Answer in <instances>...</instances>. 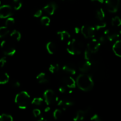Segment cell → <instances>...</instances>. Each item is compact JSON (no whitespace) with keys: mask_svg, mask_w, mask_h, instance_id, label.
I'll list each match as a JSON object with an SVG mask.
<instances>
[{"mask_svg":"<svg viewBox=\"0 0 121 121\" xmlns=\"http://www.w3.org/2000/svg\"><path fill=\"white\" fill-rule=\"evenodd\" d=\"M14 23H15V20H14V18L9 17L7 18V20H6L5 26L8 28H9V27H11L12 26H14Z\"/></svg>","mask_w":121,"mask_h":121,"instance_id":"cell-31","label":"cell"},{"mask_svg":"<svg viewBox=\"0 0 121 121\" xmlns=\"http://www.w3.org/2000/svg\"><path fill=\"white\" fill-rule=\"evenodd\" d=\"M59 69H60L59 65L57 63L51 64V65H50L49 67V70L51 73H53V74L58 73L59 72Z\"/></svg>","mask_w":121,"mask_h":121,"instance_id":"cell-24","label":"cell"},{"mask_svg":"<svg viewBox=\"0 0 121 121\" xmlns=\"http://www.w3.org/2000/svg\"><path fill=\"white\" fill-rule=\"evenodd\" d=\"M95 27L90 26H83L81 28V33L86 39H93L95 36Z\"/></svg>","mask_w":121,"mask_h":121,"instance_id":"cell-6","label":"cell"},{"mask_svg":"<svg viewBox=\"0 0 121 121\" xmlns=\"http://www.w3.org/2000/svg\"><path fill=\"white\" fill-rule=\"evenodd\" d=\"M30 96L26 91H22L16 95L14 101L18 107L21 109H25L29 105Z\"/></svg>","mask_w":121,"mask_h":121,"instance_id":"cell-2","label":"cell"},{"mask_svg":"<svg viewBox=\"0 0 121 121\" xmlns=\"http://www.w3.org/2000/svg\"><path fill=\"white\" fill-rule=\"evenodd\" d=\"M0 4H1V1H0Z\"/></svg>","mask_w":121,"mask_h":121,"instance_id":"cell-48","label":"cell"},{"mask_svg":"<svg viewBox=\"0 0 121 121\" xmlns=\"http://www.w3.org/2000/svg\"><path fill=\"white\" fill-rule=\"evenodd\" d=\"M84 57L85 60H88L90 61L91 57V53L88 50L86 49L84 51Z\"/></svg>","mask_w":121,"mask_h":121,"instance_id":"cell-33","label":"cell"},{"mask_svg":"<svg viewBox=\"0 0 121 121\" xmlns=\"http://www.w3.org/2000/svg\"><path fill=\"white\" fill-rule=\"evenodd\" d=\"M9 33V29L6 26L0 27V38L5 37Z\"/></svg>","mask_w":121,"mask_h":121,"instance_id":"cell-25","label":"cell"},{"mask_svg":"<svg viewBox=\"0 0 121 121\" xmlns=\"http://www.w3.org/2000/svg\"><path fill=\"white\" fill-rule=\"evenodd\" d=\"M38 121H45V118H44L43 117H38Z\"/></svg>","mask_w":121,"mask_h":121,"instance_id":"cell-45","label":"cell"},{"mask_svg":"<svg viewBox=\"0 0 121 121\" xmlns=\"http://www.w3.org/2000/svg\"><path fill=\"white\" fill-rule=\"evenodd\" d=\"M11 86L12 87H14V88H18L20 86V83L19 81H13V82L11 83Z\"/></svg>","mask_w":121,"mask_h":121,"instance_id":"cell-40","label":"cell"},{"mask_svg":"<svg viewBox=\"0 0 121 121\" xmlns=\"http://www.w3.org/2000/svg\"><path fill=\"white\" fill-rule=\"evenodd\" d=\"M112 50L115 55L121 58V40L115 41L113 45Z\"/></svg>","mask_w":121,"mask_h":121,"instance_id":"cell-16","label":"cell"},{"mask_svg":"<svg viewBox=\"0 0 121 121\" xmlns=\"http://www.w3.org/2000/svg\"><path fill=\"white\" fill-rule=\"evenodd\" d=\"M88 111L89 108L85 109L84 110H79L75 114L74 117L73 118V120L74 121H83Z\"/></svg>","mask_w":121,"mask_h":121,"instance_id":"cell-12","label":"cell"},{"mask_svg":"<svg viewBox=\"0 0 121 121\" xmlns=\"http://www.w3.org/2000/svg\"><path fill=\"white\" fill-rule=\"evenodd\" d=\"M43 102V99L40 98V97H38V98H34L32 100V104L33 105H36V106H40L42 105Z\"/></svg>","mask_w":121,"mask_h":121,"instance_id":"cell-30","label":"cell"},{"mask_svg":"<svg viewBox=\"0 0 121 121\" xmlns=\"http://www.w3.org/2000/svg\"><path fill=\"white\" fill-rule=\"evenodd\" d=\"M43 98L47 106H51L58 102V97L56 95L54 91L51 89H47L45 91Z\"/></svg>","mask_w":121,"mask_h":121,"instance_id":"cell-5","label":"cell"},{"mask_svg":"<svg viewBox=\"0 0 121 121\" xmlns=\"http://www.w3.org/2000/svg\"><path fill=\"white\" fill-rule=\"evenodd\" d=\"M23 5V0H13V8L15 10H19L21 8Z\"/></svg>","mask_w":121,"mask_h":121,"instance_id":"cell-27","label":"cell"},{"mask_svg":"<svg viewBox=\"0 0 121 121\" xmlns=\"http://www.w3.org/2000/svg\"><path fill=\"white\" fill-rule=\"evenodd\" d=\"M76 84L79 89L84 92L91 91L94 86V82L91 77L85 73L78 76L76 79Z\"/></svg>","mask_w":121,"mask_h":121,"instance_id":"cell-1","label":"cell"},{"mask_svg":"<svg viewBox=\"0 0 121 121\" xmlns=\"http://www.w3.org/2000/svg\"><path fill=\"white\" fill-rule=\"evenodd\" d=\"M46 48L47 52L50 54H53L56 51V45L53 41H49L46 45Z\"/></svg>","mask_w":121,"mask_h":121,"instance_id":"cell-19","label":"cell"},{"mask_svg":"<svg viewBox=\"0 0 121 121\" xmlns=\"http://www.w3.org/2000/svg\"><path fill=\"white\" fill-rule=\"evenodd\" d=\"M7 57H2L0 59V67H2L5 66L6 63H7Z\"/></svg>","mask_w":121,"mask_h":121,"instance_id":"cell-37","label":"cell"},{"mask_svg":"<svg viewBox=\"0 0 121 121\" xmlns=\"http://www.w3.org/2000/svg\"><path fill=\"white\" fill-rule=\"evenodd\" d=\"M33 114L35 118H38L41 115V111L39 109H34L33 111Z\"/></svg>","mask_w":121,"mask_h":121,"instance_id":"cell-35","label":"cell"},{"mask_svg":"<svg viewBox=\"0 0 121 121\" xmlns=\"http://www.w3.org/2000/svg\"><path fill=\"white\" fill-rule=\"evenodd\" d=\"M96 17L98 20L102 21L105 17V13L104 10L102 8H100L97 9L96 12Z\"/></svg>","mask_w":121,"mask_h":121,"instance_id":"cell-23","label":"cell"},{"mask_svg":"<svg viewBox=\"0 0 121 121\" xmlns=\"http://www.w3.org/2000/svg\"><path fill=\"white\" fill-rule=\"evenodd\" d=\"M106 37L105 36V35H102V36H100L99 37V39H98V41L100 42V43H104L106 41Z\"/></svg>","mask_w":121,"mask_h":121,"instance_id":"cell-42","label":"cell"},{"mask_svg":"<svg viewBox=\"0 0 121 121\" xmlns=\"http://www.w3.org/2000/svg\"><path fill=\"white\" fill-rule=\"evenodd\" d=\"M10 37L13 40H14L15 41H20L21 39V34L20 31L14 30L11 33Z\"/></svg>","mask_w":121,"mask_h":121,"instance_id":"cell-22","label":"cell"},{"mask_svg":"<svg viewBox=\"0 0 121 121\" xmlns=\"http://www.w3.org/2000/svg\"><path fill=\"white\" fill-rule=\"evenodd\" d=\"M105 4L109 13H115L119 7L120 0H106Z\"/></svg>","mask_w":121,"mask_h":121,"instance_id":"cell-7","label":"cell"},{"mask_svg":"<svg viewBox=\"0 0 121 121\" xmlns=\"http://www.w3.org/2000/svg\"><path fill=\"white\" fill-rule=\"evenodd\" d=\"M74 32L75 33H76L77 34H79V33H81V28H79V27H75L74 28Z\"/></svg>","mask_w":121,"mask_h":121,"instance_id":"cell-43","label":"cell"},{"mask_svg":"<svg viewBox=\"0 0 121 121\" xmlns=\"http://www.w3.org/2000/svg\"><path fill=\"white\" fill-rule=\"evenodd\" d=\"M40 21H41L42 24L47 27V26H49L50 25V23H51V19L47 16H43L42 17Z\"/></svg>","mask_w":121,"mask_h":121,"instance_id":"cell-29","label":"cell"},{"mask_svg":"<svg viewBox=\"0 0 121 121\" xmlns=\"http://www.w3.org/2000/svg\"><path fill=\"white\" fill-rule=\"evenodd\" d=\"M1 47L4 54L8 56H13L16 53V48L14 44L8 40H3L1 43Z\"/></svg>","mask_w":121,"mask_h":121,"instance_id":"cell-4","label":"cell"},{"mask_svg":"<svg viewBox=\"0 0 121 121\" xmlns=\"http://www.w3.org/2000/svg\"><path fill=\"white\" fill-rule=\"evenodd\" d=\"M57 9V5L56 4L53 2H51L50 3L47 4L43 8V10L45 11L47 14L49 15H53L55 13V11Z\"/></svg>","mask_w":121,"mask_h":121,"instance_id":"cell-11","label":"cell"},{"mask_svg":"<svg viewBox=\"0 0 121 121\" xmlns=\"http://www.w3.org/2000/svg\"><path fill=\"white\" fill-rule=\"evenodd\" d=\"M90 120L93 121H101L100 117L97 114H94L92 117L90 118Z\"/></svg>","mask_w":121,"mask_h":121,"instance_id":"cell-38","label":"cell"},{"mask_svg":"<svg viewBox=\"0 0 121 121\" xmlns=\"http://www.w3.org/2000/svg\"><path fill=\"white\" fill-rule=\"evenodd\" d=\"M62 70L65 73H68L71 75H74L76 73L75 67L71 64H66L64 65L62 67Z\"/></svg>","mask_w":121,"mask_h":121,"instance_id":"cell-17","label":"cell"},{"mask_svg":"<svg viewBox=\"0 0 121 121\" xmlns=\"http://www.w3.org/2000/svg\"><path fill=\"white\" fill-rule=\"evenodd\" d=\"M119 34H121V31L119 32Z\"/></svg>","mask_w":121,"mask_h":121,"instance_id":"cell-46","label":"cell"},{"mask_svg":"<svg viewBox=\"0 0 121 121\" xmlns=\"http://www.w3.org/2000/svg\"><path fill=\"white\" fill-rule=\"evenodd\" d=\"M83 48V44L81 41L73 39L69 40L66 46V50L71 55L81 54Z\"/></svg>","mask_w":121,"mask_h":121,"instance_id":"cell-3","label":"cell"},{"mask_svg":"<svg viewBox=\"0 0 121 121\" xmlns=\"http://www.w3.org/2000/svg\"><path fill=\"white\" fill-rule=\"evenodd\" d=\"M13 14V8L9 5H4L0 7V18H7Z\"/></svg>","mask_w":121,"mask_h":121,"instance_id":"cell-8","label":"cell"},{"mask_svg":"<svg viewBox=\"0 0 121 121\" xmlns=\"http://www.w3.org/2000/svg\"><path fill=\"white\" fill-rule=\"evenodd\" d=\"M111 24L113 27H119L121 26V19L117 16L115 17L112 19Z\"/></svg>","mask_w":121,"mask_h":121,"instance_id":"cell-26","label":"cell"},{"mask_svg":"<svg viewBox=\"0 0 121 121\" xmlns=\"http://www.w3.org/2000/svg\"><path fill=\"white\" fill-rule=\"evenodd\" d=\"M57 35L60 40L63 41H69L71 39V34L66 31H59L57 33Z\"/></svg>","mask_w":121,"mask_h":121,"instance_id":"cell-18","label":"cell"},{"mask_svg":"<svg viewBox=\"0 0 121 121\" xmlns=\"http://www.w3.org/2000/svg\"><path fill=\"white\" fill-rule=\"evenodd\" d=\"M101 46V43L98 40L93 38L87 44V48L91 53H95L98 50L100 47Z\"/></svg>","mask_w":121,"mask_h":121,"instance_id":"cell-9","label":"cell"},{"mask_svg":"<svg viewBox=\"0 0 121 121\" xmlns=\"http://www.w3.org/2000/svg\"><path fill=\"white\" fill-rule=\"evenodd\" d=\"M91 61L85 60V61H83V62L79 65V70L83 73H87V72H89V70L91 69Z\"/></svg>","mask_w":121,"mask_h":121,"instance_id":"cell-13","label":"cell"},{"mask_svg":"<svg viewBox=\"0 0 121 121\" xmlns=\"http://www.w3.org/2000/svg\"><path fill=\"white\" fill-rule=\"evenodd\" d=\"M73 105V102L67 100V99H61L58 102V106L61 107L63 110H66V109Z\"/></svg>","mask_w":121,"mask_h":121,"instance_id":"cell-15","label":"cell"},{"mask_svg":"<svg viewBox=\"0 0 121 121\" xmlns=\"http://www.w3.org/2000/svg\"><path fill=\"white\" fill-rule=\"evenodd\" d=\"M104 35L106 37L107 39L110 41H113L116 40L119 36V33L115 31H112L110 30L107 29L104 31Z\"/></svg>","mask_w":121,"mask_h":121,"instance_id":"cell-10","label":"cell"},{"mask_svg":"<svg viewBox=\"0 0 121 121\" xmlns=\"http://www.w3.org/2000/svg\"><path fill=\"white\" fill-rule=\"evenodd\" d=\"M51 108H50V106H47V107H46L45 108V109H44V112H46V113H47V112H50V111H51Z\"/></svg>","mask_w":121,"mask_h":121,"instance_id":"cell-44","label":"cell"},{"mask_svg":"<svg viewBox=\"0 0 121 121\" xmlns=\"http://www.w3.org/2000/svg\"><path fill=\"white\" fill-rule=\"evenodd\" d=\"M106 27V23L105 22H100L99 24H97L95 27V28H96V30H100L103 29L105 27Z\"/></svg>","mask_w":121,"mask_h":121,"instance_id":"cell-34","label":"cell"},{"mask_svg":"<svg viewBox=\"0 0 121 121\" xmlns=\"http://www.w3.org/2000/svg\"><path fill=\"white\" fill-rule=\"evenodd\" d=\"M90 1L96 6H100L104 3V0H90Z\"/></svg>","mask_w":121,"mask_h":121,"instance_id":"cell-36","label":"cell"},{"mask_svg":"<svg viewBox=\"0 0 121 121\" xmlns=\"http://www.w3.org/2000/svg\"><path fill=\"white\" fill-rule=\"evenodd\" d=\"M43 14V11H42V9H38L37 11L35 12L33 14V16L36 18H39L40 17L42 16Z\"/></svg>","mask_w":121,"mask_h":121,"instance_id":"cell-39","label":"cell"},{"mask_svg":"<svg viewBox=\"0 0 121 121\" xmlns=\"http://www.w3.org/2000/svg\"><path fill=\"white\" fill-rule=\"evenodd\" d=\"M13 118L11 115L6 113L0 115V121H13Z\"/></svg>","mask_w":121,"mask_h":121,"instance_id":"cell-28","label":"cell"},{"mask_svg":"<svg viewBox=\"0 0 121 121\" xmlns=\"http://www.w3.org/2000/svg\"><path fill=\"white\" fill-rule=\"evenodd\" d=\"M9 76L8 74L4 72H0V85H4L9 82Z\"/></svg>","mask_w":121,"mask_h":121,"instance_id":"cell-21","label":"cell"},{"mask_svg":"<svg viewBox=\"0 0 121 121\" xmlns=\"http://www.w3.org/2000/svg\"><path fill=\"white\" fill-rule=\"evenodd\" d=\"M36 79L38 82L40 84L47 83L49 82V78L47 77V74L43 72L39 73L36 76Z\"/></svg>","mask_w":121,"mask_h":121,"instance_id":"cell-20","label":"cell"},{"mask_svg":"<svg viewBox=\"0 0 121 121\" xmlns=\"http://www.w3.org/2000/svg\"><path fill=\"white\" fill-rule=\"evenodd\" d=\"M61 1H64V0H61Z\"/></svg>","mask_w":121,"mask_h":121,"instance_id":"cell-47","label":"cell"},{"mask_svg":"<svg viewBox=\"0 0 121 121\" xmlns=\"http://www.w3.org/2000/svg\"><path fill=\"white\" fill-rule=\"evenodd\" d=\"M59 92L61 93H64L66 92V87L65 86H60L58 89Z\"/></svg>","mask_w":121,"mask_h":121,"instance_id":"cell-41","label":"cell"},{"mask_svg":"<svg viewBox=\"0 0 121 121\" xmlns=\"http://www.w3.org/2000/svg\"><path fill=\"white\" fill-rule=\"evenodd\" d=\"M64 83L65 86L70 89L75 88L76 87V81L71 76H66L64 79Z\"/></svg>","mask_w":121,"mask_h":121,"instance_id":"cell-14","label":"cell"},{"mask_svg":"<svg viewBox=\"0 0 121 121\" xmlns=\"http://www.w3.org/2000/svg\"><path fill=\"white\" fill-rule=\"evenodd\" d=\"M62 111L60 109H56L53 112V117L55 119H58L62 117Z\"/></svg>","mask_w":121,"mask_h":121,"instance_id":"cell-32","label":"cell"}]
</instances>
